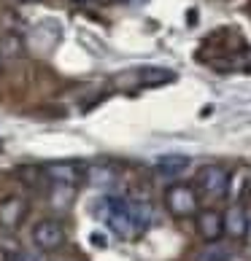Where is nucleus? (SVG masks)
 Here are the masks:
<instances>
[{"label":"nucleus","mask_w":251,"mask_h":261,"mask_svg":"<svg viewBox=\"0 0 251 261\" xmlns=\"http://www.w3.org/2000/svg\"><path fill=\"white\" fill-rule=\"evenodd\" d=\"M0 73H3V65H0Z\"/></svg>","instance_id":"obj_22"},{"label":"nucleus","mask_w":251,"mask_h":261,"mask_svg":"<svg viewBox=\"0 0 251 261\" xmlns=\"http://www.w3.org/2000/svg\"><path fill=\"white\" fill-rule=\"evenodd\" d=\"M195 229L197 234L206 240V243H214V240H221V213L219 210H197L195 213Z\"/></svg>","instance_id":"obj_6"},{"label":"nucleus","mask_w":251,"mask_h":261,"mask_svg":"<svg viewBox=\"0 0 251 261\" xmlns=\"http://www.w3.org/2000/svg\"><path fill=\"white\" fill-rule=\"evenodd\" d=\"M251 186V172L248 170H238L235 175H230V186H227V191H233V197L235 199H240L243 197V191Z\"/></svg>","instance_id":"obj_16"},{"label":"nucleus","mask_w":251,"mask_h":261,"mask_svg":"<svg viewBox=\"0 0 251 261\" xmlns=\"http://www.w3.org/2000/svg\"><path fill=\"white\" fill-rule=\"evenodd\" d=\"M246 226H248V216H246V207L233 205L227 213H221V231L230 237V240H243L246 237Z\"/></svg>","instance_id":"obj_7"},{"label":"nucleus","mask_w":251,"mask_h":261,"mask_svg":"<svg viewBox=\"0 0 251 261\" xmlns=\"http://www.w3.org/2000/svg\"><path fill=\"white\" fill-rule=\"evenodd\" d=\"M27 43L19 33H3L0 35V60H19L25 54Z\"/></svg>","instance_id":"obj_10"},{"label":"nucleus","mask_w":251,"mask_h":261,"mask_svg":"<svg viewBox=\"0 0 251 261\" xmlns=\"http://www.w3.org/2000/svg\"><path fill=\"white\" fill-rule=\"evenodd\" d=\"M73 3H89V0H73Z\"/></svg>","instance_id":"obj_20"},{"label":"nucleus","mask_w":251,"mask_h":261,"mask_svg":"<svg viewBox=\"0 0 251 261\" xmlns=\"http://www.w3.org/2000/svg\"><path fill=\"white\" fill-rule=\"evenodd\" d=\"M197 189L206 191L208 197H227V186H230V172L221 164H206L197 172Z\"/></svg>","instance_id":"obj_4"},{"label":"nucleus","mask_w":251,"mask_h":261,"mask_svg":"<svg viewBox=\"0 0 251 261\" xmlns=\"http://www.w3.org/2000/svg\"><path fill=\"white\" fill-rule=\"evenodd\" d=\"M84 178L89 180L92 186H98V189H108V186L117 183V170L105 167V164H95V167L84 170Z\"/></svg>","instance_id":"obj_12"},{"label":"nucleus","mask_w":251,"mask_h":261,"mask_svg":"<svg viewBox=\"0 0 251 261\" xmlns=\"http://www.w3.org/2000/svg\"><path fill=\"white\" fill-rule=\"evenodd\" d=\"M33 243L38 250L43 253H52V250H60L65 245V226L57 218H43L33 226Z\"/></svg>","instance_id":"obj_3"},{"label":"nucleus","mask_w":251,"mask_h":261,"mask_svg":"<svg viewBox=\"0 0 251 261\" xmlns=\"http://www.w3.org/2000/svg\"><path fill=\"white\" fill-rule=\"evenodd\" d=\"M14 261H49V258H46V253H43V250H16V253H14Z\"/></svg>","instance_id":"obj_18"},{"label":"nucleus","mask_w":251,"mask_h":261,"mask_svg":"<svg viewBox=\"0 0 251 261\" xmlns=\"http://www.w3.org/2000/svg\"><path fill=\"white\" fill-rule=\"evenodd\" d=\"M43 175L52 183H67V186H76L84 178V167L79 162H52L43 167Z\"/></svg>","instance_id":"obj_5"},{"label":"nucleus","mask_w":251,"mask_h":261,"mask_svg":"<svg viewBox=\"0 0 251 261\" xmlns=\"http://www.w3.org/2000/svg\"><path fill=\"white\" fill-rule=\"evenodd\" d=\"M27 216V202L22 197H6L0 202V224L6 229H16Z\"/></svg>","instance_id":"obj_8"},{"label":"nucleus","mask_w":251,"mask_h":261,"mask_svg":"<svg viewBox=\"0 0 251 261\" xmlns=\"http://www.w3.org/2000/svg\"><path fill=\"white\" fill-rule=\"evenodd\" d=\"M230 256H233V248L221 245L219 240H214V243H208L202 250H197L195 261H230Z\"/></svg>","instance_id":"obj_14"},{"label":"nucleus","mask_w":251,"mask_h":261,"mask_svg":"<svg viewBox=\"0 0 251 261\" xmlns=\"http://www.w3.org/2000/svg\"><path fill=\"white\" fill-rule=\"evenodd\" d=\"M189 167V159L187 156H178V153H168L157 162V172L162 178H178L181 172Z\"/></svg>","instance_id":"obj_11"},{"label":"nucleus","mask_w":251,"mask_h":261,"mask_svg":"<svg viewBox=\"0 0 251 261\" xmlns=\"http://www.w3.org/2000/svg\"><path fill=\"white\" fill-rule=\"evenodd\" d=\"M127 207H130V216H132L135 234L146 231V229H149V224H151V216H154L151 205H149V202H143V199H127Z\"/></svg>","instance_id":"obj_9"},{"label":"nucleus","mask_w":251,"mask_h":261,"mask_svg":"<svg viewBox=\"0 0 251 261\" xmlns=\"http://www.w3.org/2000/svg\"><path fill=\"white\" fill-rule=\"evenodd\" d=\"M98 218H103L117 237L135 240L132 216H130V207H127V199L124 197H103L98 205Z\"/></svg>","instance_id":"obj_1"},{"label":"nucleus","mask_w":251,"mask_h":261,"mask_svg":"<svg viewBox=\"0 0 251 261\" xmlns=\"http://www.w3.org/2000/svg\"><path fill=\"white\" fill-rule=\"evenodd\" d=\"M73 197H76V186H67V183H54L52 189V207L54 210H67L73 205Z\"/></svg>","instance_id":"obj_15"},{"label":"nucleus","mask_w":251,"mask_h":261,"mask_svg":"<svg viewBox=\"0 0 251 261\" xmlns=\"http://www.w3.org/2000/svg\"><path fill=\"white\" fill-rule=\"evenodd\" d=\"M19 178H22L27 186H41L43 183V167H22L19 170Z\"/></svg>","instance_id":"obj_17"},{"label":"nucleus","mask_w":251,"mask_h":261,"mask_svg":"<svg viewBox=\"0 0 251 261\" xmlns=\"http://www.w3.org/2000/svg\"><path fill=\"white\" fill-rule=\"evenodd\" d=\"M243 240H248V245H251V218H248V226H246V237Z\"/></svg>","instance_id":"obj_19"},{"label":"nucleus","mask_w":251,"mask_h":261,"mask_svg":"<svg viewBox=\"0 0 251 261\" xmlns=\"http://www.w3.org/2000/svg\"><path fill=\"white\" fill-rule=\"evenodd\" d=\"M165 207L170 216L176 218H187V216H195L200 210V197H197V189L189 186V183H170L165 189Z\"/></svg>","instance_id":"obj_2"},{"label":"nucleus","mask_w":251,"mask_h":261,"mask_svg":"<svg viewBox=\"0 0 251 261\" xmlns=\"http://www.w3.org/2000/svg\"><path fill=\"white\" fill-rule=\"evenodd\" d=\"M25 3H35V0H25Z\"/></svg>","instance_id":"obj_21"},{"label":"nucleus","mask_w":251,"mask_h":261,"mask_svg":"<svg viewBox=\"0 0 251 261\" xmlns=\"http://www.w3.org/2000/svg\"><path fill=\"white\" fill-rule=\"evenodd\" d=\"M165 81H173V73L165 70V67H143V70H138V84L141 86H162Z\"/></svg>","instance_id":"obj_13"}]
</instances>
